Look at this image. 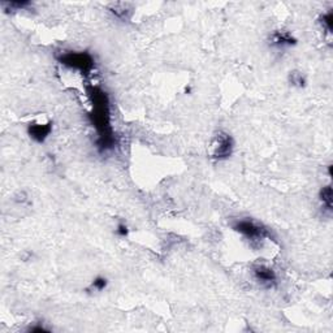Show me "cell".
<instances>
[{
    "mask_svg": "<svg viewBox=\"0 0 333 333\" xmlns=\"http://www.w3.org/2000/svg\"><path fill=\"white\" fill-rule=\"evenodd\" d=\"M116 233L119 234L120 237H127L128 233H129V229H128V227L125 224H119V225H117Z\"/></svg>",
    "mask_w": 333,
    "mask_h": 333,
    "instance_id": "14",
    "label": "cell"
},
{
    "mask_svg": "<svg viewBox=\"0 0 333 333\" xmlns=\"http://www.w3.org/2000/svg\"><path fill=\"white\" fill-rule=\"evenodd\" d=\"M295 42L297 41L292 35V33L286 30H276L269 37V45L272 47L278 48V50L292 47V46L295 45Z\"/></svg>",
    "mask_w": 333,
    "mask_h": 333,
    "instance_id": "6",
    "label": "cell"
},
{
    "mask_svg": "<svg viewBox=\"0 0 333 333\" xmlns=\"http://www.w3.org/2000/svg\"><path fill=\"white\" fill-rule=\"evenodd\" d=\"M333 193L331 185L324 186L323 189L320 190L319 193V198L320 202H322V206L327 209V211H332V203H333Z\"/></svg>",
    "mask_w": 333,
    "mask_h": 333,
    "instance_id": "8",
    "label": "cell"
},
{
    "mask_svg": "<svg viewBox=\"0 0 333 333\" xmlns=\"http://www.w3.org/2000/svg\"><path fill=\"white\" fill-rule=\"evenodd\" d=\"M90 99H91V112L90 121L95 128L98 138L96 144L100 151H110L116 146V137L111 125L110 100L106 91L98 86H90L87 89Z\"/></svg>",
    "mask_w": 333,
    "mask_h": 333,
    "instance_id": "1",
    "label": "cell"
},
{
    "mask_svg": "<svg viewBox=\"0 0 333 333\" xmlns=\"http://www.w3.org/2000/svg\"><path fill=\"white\" fill-rule=\"evenodd\" d=\"M59 62L62 63L63 66L68 67V68L76 69L85 76H89L90 73L94 70V67H95L93 56L87 52H64L59 56Z\"/></svg>",
    "mask_w": 333,
    "mask_h": 333,
    "instance_id": "3",
    "label": "cell"
},
{
    "mask_svg": "<svg viewBox=\"0 0 333 333\" xmlns=\"http://www.w3.org/2000/svg\"><path fill=\"white\" fill-rule=\"evenodd\" d=\"M320 24L323 26L324 30H327V33H332L333 29V13L332 12H328V13L323 14L322 17H320Z\"/></svg>",
    "mask_w": 333,
    "mask_h": 333,
    "instance_id": "11",
    "label": "cell"
},
{
    "mask_svg": "<svg viewBox=\"0 0 333 333\" xmlns=\"http://www.w3.org/2000/svg\"><path fill=\"white\" fill-rule=\"evenodd\" d=\"M31 3L29 1H3L1 3V7L5 10H22L26 9L28 7H30Z\"/></svg>",
    "mask_w": 333,
    "mask_h": 333,
    "instance_id": "9",
    "label": "cell"
},
{
    "mask_svg": "<svg viewBox=\"0 0 333 333\" xmlns=\"http://www.w3.org/2000/svg\"><path fill=\"white\" fill-rule=\"evenodd\" d=\"M51 124H33L29 125L28 133L34 141L43 142L51 133Z\"/></svg>",
    "mask_w": 333,
    "mask_h": 333,
    "instance_id": "7",
    "label": "cell"
},
{
    "mask_svg": "<svg viewBox=\"0 0 333 333\" xmlns=\"http://www.w3.org/2000/svg\"><path fill=\"white\" fill-rule=\"evenodd\" d=\"M289 81H290V83L294 86H298V87H302V86H305V77L302 76V73L299 72H290V74H289Z\"/></svg>",
    "mask_w": 333,
    "mask_h": 333,
    "instance_id": "12",
    "label": "cell"
},
{
    "mask_svg": "<svg viewBox=\"0 0 333 333\" xmlns=\"http://www.w3.org/2000/svg\"><path fill=\"white\" fill-rule=\"evenodd\" d=\"M120 5H121V8H119V4H117V5H115L114 10H112V13H114L115 16H116V17H119V18H127V13H128L127 8H125L124 4H120Z\"/></svg>",
    "mask_w": 333,
    "mask_h": 333,
    "instance_id": "13",
    "label": "cell"
},
{
    "mask_svg": "<svg viewBox=\"0 0 333 333\" xmlns=\"http://www.w3.org/2000/svg\"><path fill=\"white\" fill-rule=\"evenodd\" d=\"M251 275L255 281L266 289H272L277 284V275L271 267L266 265H254L251 267Z\"/></svg>",
    "mask_w": 333,
    "mask_h": 333,
    "instance_id": "5",
    "label": "cell"
},
{
    "mask_svg": "<svg viewBox=\"0 0 333 333\" xmlns=\"http://www.w3.org/2000/svg\"><path fill=\"white\" fill-rule=\"evenodd\" d=\"M234 142L233 138L225 132H219L215 134L211 142V155L216 160H225L230 158V155L233 152Z\"/></svg>",
    "mask_w": 333,
    "mask_h": 333,
    "instance_id": "4",
    "label": "cell"
},
{
    "mask_svg": "<svg viewBox=\"0 0 333 333\" xmlns=\"http://www.w3.org/2000/svg\"><path fill=\"white\" fill-rule=\"evenodd\" d=\"M107 284H108V281H107L106 277L98 276V277L94 278L89 289L90 290H95V292H103L104 289L107 288Z\"/></svg>",
    "mask_w": 333,
    "mask_h": 333,
    "instance_id": "10",
    "label": "cell"
},
{
    "mask_svg": "<svg viewBox=\"0 0 333 333\" xmlns=\"http://www.w3.org/2000/svg\"><path fill=\"white\" fill-rule=\"evenodd\" d=\"M232 228L238 232L241 236H244L253 246H259L271 236L269 230L263 224L258 223L257 220L253 219L237 220V221H234Z\"/></svg>",
    "mask_w": 333,
    "mask_h": 333,
    "instance_id": "2",
    "label": "cell"
}]
</instances>
